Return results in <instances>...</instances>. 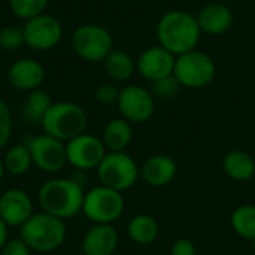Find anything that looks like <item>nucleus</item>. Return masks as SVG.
<instances>
[{
	"label": "nucleus",
	"instance_id": "4468645a",
	"mask_svg": "<svg viewBox=\"0 0 255 255\" xmlns=\"http://www.w3.org/2000/svg\"><path fill=\"white\" fill-rule=\"evenodd\" d=\"M33 214V200L25 191L9 188L0 194V218L7 227H21Z\"/></svg>",
	"mask_w": 255,
	"mask_h": 255
},
{
	"label": "nucleus",
	"instance_id": "7ed1b4c3",
	"mask_svg": "<svg viewBox=\"0 0 255 255\" xmlns=\"http://www.w3.org/2000/svg\"><path fill=\"white\" fill-rule=\"evenodd\" d=\"M19 238L36 253H51L60 248L66 239V224L46 212H34L21 227Z\"/></svg>",
	"mask_w": 255,
	"mask_h": 255
},
{
	"label": "nucleus",
	"instance_id": "bb28decb",
	"mask_svg": "<svg viewBox=\"0 0 255 255\" xmlns=\"http://www.w3.org/2000/svg\"><path fill=\"white\" fill-rule=\"evenodd\" d=\"M24 43L22 27L6 25L0 28V49L3 51H16Z\"/></svg>",
	"mask_w": 255,
	"mask_h": 255
},
{
	"label": "nucleus",
	"instance_id": "c85d7f7f",
	"mask_svg": "<svg viewBox=\"0 0 255 255\" xmlns=\"http://www.w3.org/2000/svg\"><path fill=\"white\" fill-rule=\"evenodd\" d=\"M12 136V114L7 103L0 99V149H3Z\"/></svg>",
	"mask_w": 255,
	"mask_h": 255
},
{
	"label": "nucleus",
	"instance_id": "2f4dec72",
	"mask_svg": "<svg viewBox=\"0 0 255 255\" xmlns=\"http://www.w3.org/2000/svg\"><path fill=\"white\" fill-rule=\"evenodd\" d=\"M196 247L193 244V241L187 239V238H179L173 242L172 248H170V255H196Z\"/></svg>",
	"mask_w": 255,
	"mask_h": 255
},
{
	"label": "nucleus",
	"instance_id": "dca6fc26",
	"mask_svg": "<svg viewBox=\"0 0 255 255\" xmlns=\"http://www.w3.org/2000/svg\"><path fill=\"white\" fill-rule=\"evenodd\" d=\"M118 242V232L112 224H94L85 233L81 248L85 255H114Z\"/></svg>",
	"mask_w": 255,
	"mask_h": 255
},
{
	"label": "nucleus",
	"instance_id": "9b49d317",
	"mask_svg": "<svg viewBox=\"0 0 255 255\" xmlns=\"http://www.w3.org/2000/svg\"><path fill=\"white\" fill-rule=\"evenodd\" d=\"M106 152L108 151L102 139L87 131L66 142L67 163L78 170L97 169V166L100 164Z\"/></svg>",
	"mask_w": 255,
	"mask_h": 255
},
{
	"label": "nucleus",
	"instance_id": "f8f14e48",
	"mask_svg": "<svg viewBox=\"0 0 255 255\" xmlns=\"http://www.w3.org/2000/svg\"><path fill=\"white\" fill-rule=\"evenodd\" d=\"M27 146L30 149L33 164L43 172H58L67 163L66 143L46 133L28 139Z\"/></svg>",
	"mask_w": 255,
	"mask_h": 255
},
{
	"label": "nucleus",
	"instance_id": "aec40b11",
	"mask_svg": "<svg viewBox=\"0 0 255 255\" xmlns=\"http://www.w3.org/2000/svg\"><path fill=\"white\" fill-rule=\"evenodd\" d=\"M224 173L238 182H245L253 179L255 175V160L254 157L245 151L233 149L226 154L223 160Z\"/></svg>",
	"mask_w": 255,
	"mask_h": 255
},
{
	"label": "nucleus",
	"instance_id": "4be33fe9",
	"mask_svg": "<svg viewBox=\"0 0 255 255\" xmlns=\"http://www.w3.org/2000/svg\"><path fill=\"white\" fill-rule=\"evenodd\" d=\"M52 103L54 102H52L49 93H46L45 90H40V88L33 90L27 94V97L21 106V115L30 124H40L45 114L52 106Z\"/></svg>",
	"mask_w": 255,
	"mask_h": 255
},
{
	"label": "nucleus",
	"instance_id": "0eeeda50",
	"mask_svg": "<svg viewBox=\"0 0 255 255\" xmlns=\"http://www.w3.org/2000/svg\"><path fill=\"white\" fill-rule=\"evenodd\" d=\"M72 48L84 61L100 63L112 52L114 39L105 27L87 22L76 27L72 33Z\"/></svg>",
	"mask_w": 255,
	"mask_h": 255
},
{
	"label": "nucleus",
	"instance_id": "f257e3e1",
	"mask_svg": "<svg viewBox=\"0 0 255 255\" xmlns=\"http://www.w3.org/2000/svg\"><path fill=\"white\" fill-rule=\"evenodd\" d=\"M155 36L158 45L178 57L197 48L202 30L193 13L182 9H172L160 16L155 27Z\"/></svg>",
	"mask_w": 255,
	"mask_h": 255
},
{
	"label": "nucleus",
	"instance_id": "c756f323",
	"mask_svg": "<svg viewBox=\"0 0 255 255\" xmlns=\"http://www.w3.org/2000/svg\"><path fill=\"white\" fill-rule=\"evenodd\" d=\"M120 97V88L112 84V82H105L100 84L96 90H94V99L103 105V106H112L117 105Z\"/></svg>",
	"mask_w": 255,
	"mask_h": 255
},
{
	"label": "nucleus",
	"instance_id": "f03ea898",
	"mask_svg": "<svg viewBox=\"0 0 255 255\" xmlns=\"http://www.w3.org/2000/svg\"><path fill=\"white\" fill-rule=\"evenodd\" d=\"M84 197L82 185L67 178H52L43 182L37 193L42 211L60 220H67L82 212Z\"/></svg>",
	"mask_w": 255,
	"mask_h": 255
},
{
	"label": "nucleus",
	"instance_id": "ddd939ff",
	"mask_svg": "<svg viewBox=\"0 0 255 255\" xmlns=\"http://www.w3.org/2000/svg\"><path fill=\"white\" fill-rule=\"evenodd\" d=\"M175 60L176 55H173L170 51H167L161 45H154L139 54L136 60V70L143 79L155 82L173 75Z\"/></svg>",
	"mask_w": 255,
	"mask_h": 255
},
{
	"label": "nucleus",
	"instance_id": "6ab92c4d",
	"mask_svg": "<svg viewBox=\"0 0 255 255\" xmlns=\"http://www.w3.org/2000/svg\"><path fill=\"white\" fill-rule=\"evenodd\" d=\"M133 139V127L124 118H114L111 120L105 128L102 142L109 152H120L126 151V148L131 143Z\"/></svg>",
	"mask_w": 255,
	"mask_h": 255
},
{
	"label": "nucleus",
	"instance_id": "20e7f679",
	"mask_svg": "<svg viewBox=\"0 0 255 255\" xmlns=\"http://www.w3.org/2000/svg\"><path fill=\"white\" fill-rule=\"evenodd\" d=\"M43 133L61 140L69 142L73 137L85 133L88 126L87 112L82 106L72 102H57L45 114L40 123Z\"/></svg>",
	"mask_w": 255,
	"mask_h": 255
},
{
	"label": "nucleus",
	"instance_id": "a878e982",
	"mask_svg": "<svg viewBox=\"0 0 255 255\" xmlns=\"http://www.w3.org/2000/svg\"><path fill=\"white\" fill-rule=\"evenodd\" d=\"M49 0H9L12 13L24 21L34 18L46 10Z\"/></svg>",
	"mask_w": 255,
	"mask_h": 255
},
{
	"label": "nucleus",
	"instance_id": "473e14b6",
	"mask_svg": "<svg viewBox=\"0 0 255 255\" xmlns=\"http://www.w3.org/2000/svg\"><path fill=\"white\" fill-rule=\"evenodd\" d=\"M7 224L0 218V251H1V248L4 247V244L9 241V235H7Z\"/></svg>",
	"mask_w": 255,
	"mask_h": 255
},
{
	"label": "nucleus",
	"instance_id": "39448f33",
	"mask_svg": "<svg viewBox=\"0 0 255 255\" xmlns=\"http://www.w3.org/2000/svg\"><path fill=\"white\" fill-rule=\"evenodd\" d=\"M173 76L181 87L191 90L205 88L214 82L217 76V64L211 55L196 48L176 57Z\"/></svg>",
	"mask_w": 255,
	"mask_h": 255
},
{
	"label": "nucleus",
	"instance_id": "7c9ffc66",
	"mask_svg": "<svg viewBox=\"0 0 255 255\" xmlns=\"http://www.w3.org/2000/svg\"><path fill=\"white\" fill-rule=\"evenodd\" d=\"M0 255H31V250L21 238H13L4 244Z\"/></svg>",
	"mask_w": 255,
	"mask_h": 255
},
{
	"label": "nucleus",
	"instance_id": "f3484780",
	"mask_svg": "<svg viewBox=\"0 0 255 255\" xmlns=\"http://www.w3.org/2000/svg\"><path fill=\"white\" fill-rule=\"evenodd\" d=\"M197 22L202 33L220 36L227 33L235 21L232 9L224 3H208L197 13Z\"/></svg>",
	"mask_w": 255,
	"mask_h": 255
},
{
	"label": "nucleus",
	"instance_id": "72a5a7b5",
	"mask_svg": "<svg viewBox=\"0 0 255 255\" xmlns=\"http://www.w3.org/2000/svg\"><path fill=\"white\" fill-rule=\"evenodd\" d=\"M4 166H3V158H0V182H1V179H3V176H4Z\"/></svg>",
	"mask_w": 255,
	"mask_h": 255
},
{
	"label": "nucleus",
	"instance_id": "a211bd4d",
	"mask_svg": "<svg viewBox=\"0 0 255 255\" xmlns=\"http://www.w3.org/2000/svg\"><path fill=\"white\" fill-rule=\"evenodd\" d=\"M178 172L176 163L172 157L164 154H155L146 158L140 167L142 179L154 188H161L175 179Z\"/></svg>",
	"mask_w": 255,
	"mask_h": 255
},
{
	"label": "nucleus",
	"instance_id": "393cba45",
	"mask_svg": "<svg viewBox=\"0 0 255 255\" xmlns=\"http://www.w3.org/2000/svg\"><path fill=\"white\" fill-rule=\"evenodd\" d=\"M230 223L238 236L255 241V205L238 206L230 217Z\"/></svg>",
	"mask_w": 255,
	"mask_h": 255
},
{
	"label": "nucleus",
	"instance_id": "b1692460",
	"mask_svg": "<svg viewBox=\"0 0 255 255\" xmlns=\"http://www.w3.org/2000/svg\"><path fill=\"white\" fill-rule=\"evenodd\" d=\"M3 166L4 172L10 173L12 176L25 175L33 166L31 154L27 143H16L7 148L3 157Z\"/></svg>",
	"mask_w": 255,
	"mask_h": 255
},
{
	"label": "nucleus",
	"instance_id": "2eb2a0df",
	"mask_svg": "<svg viewBox=\"0 0 255 255\" xmlns=\"http://www.w3.org/2000/svg\"><path fill=\"white\" fill-rule=\"evenodd\" d=\"M7 79L15 90L30 93L43 84L45 69L34 58H19L9 66Z\"/></svg>",
	"mask_w": 255,
	"mask_h": 255
},
{
	"label": "nucleus",
	"instance_id": "412c9836",
	"mask_svg": "<svg viewBox=\"0 0 255 255\" xmlns=\"http://www.w3.org/2000/svg\"><path fill=\"white\" fill-rule=\"evenodd\" d=\"M127 235L134 244L146 247V245H152L158 239L160 227L154 217L148 214H139L128 221Z\"/></svg>",
	"mask_w": 255,
	"mask_h": 255
},
{
	"label": "nucleus",
	"instance_id": "9d476101",
	"mask_svg": "<svg viewBox=\"0 0 255 255\" xmlns=\"http://www.w3.org/2000/svg\"><path fill=\"white\" fill-rule=\"evenodd\" d=\"M121 118L131 124L146 123L155 111V100L151 91L140 85H127L120 90L117 102Z\"/></svg>",
	"mask_w": 255,
	"mask_h": 255
},
{
	"label": "nucleus",
	"instance_id": "6e6552de",
	"mask_svg": "<svg viewBox=\"0 0 255 255\" xmlns=\"http://www.w3.org/2000/svg\"><path fill=\"white\" fill-rule=\"evenodd\" d=\"M124 205L120 191L100 184L85 193L82 212L94 224H114L123 215Z\"/></svg>",
	"mask_w": 255,
	"mask_h": 255
},
{
	"label": "nucleus",
	"instance_id": "423d86ee",
	"mask_svg": "<svg viewBox=\"0 0 255 255\" xmlns=\"http://www.w3.org/2000/svg\"><path fill=\"white\" fill-rule=\"evenodd\" d=\"M96 170L102 185L120 193L130 190L140 176V169L137 163L126 151H108Z\"/></svg>",
	"mask_w": 255,
	"mask_h": 255
},
{
	"label": "nucleus",
	"instance_id": "5701e85b",
	"mask_svg": "<svg viewBox=\"0 0 255 255\" xmlns=\"http://www.w3.org/2000/svg\"><path fill=\"white\" fill-rule=\"evenodd\" d=\"M103 63L109 78L117 82L128 81L136 72V61L130 54L121 49H112V52L106 57Z\"/></svg>",
	"mask_w": 255,
	"mask_h": 255
},
{
	"label": "nucleus",
	"instance_id": "cd10ccee",
	"mask_svg": "<svg viewBox=\"0 0 255 255\" xmlns=\"http://www.w3.org/2000/svg\"><path fill=\"white\" fill-rule=\"evenodd\" d=\"M181 88V84L178 82V79L170 75L167 78H163V79H158L155 82H151V93L152 96H157L160 99H172L178 94Z\"/></svg>",
	"mask_w": 255,
	"mask_h": 255
},
{
	"label": "nucleus",
	"instance_id": "1a4fd4ad",
	"mask_svg": "<svg viewBox=\"0 0 255 255\" xmlns=\"http://www.w3.org/2000/svg\"><path fill=\"white\" fill-rule=\"evenodd\" d=\"M24 43L34 51L54 49L63 39L61 22L49 13H40L30 18L22 25Z\"/></svg>",
	"mask_w": 255,
	"mask_h": 255
}]
</instances>
